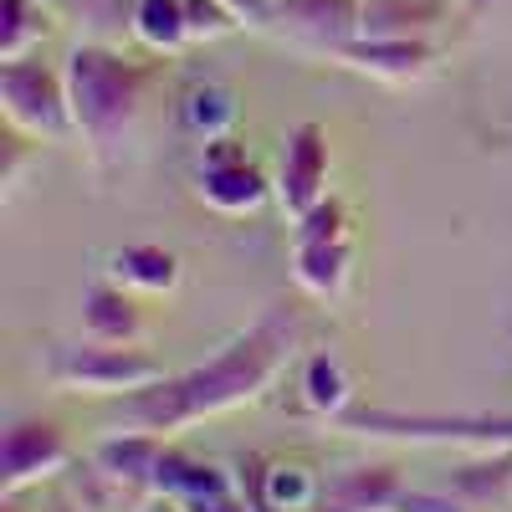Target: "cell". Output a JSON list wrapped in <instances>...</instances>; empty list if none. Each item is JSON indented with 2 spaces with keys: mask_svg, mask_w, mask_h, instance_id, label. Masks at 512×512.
<instances>
[{
  "mask_svg": "<svg viewBox=\"0 0 512 512\" xmlns=\"http://www.w3.org/2000/svg\"><path fill=\"white\" fill-rule=\"evenodd\" d=\"M297 338V318L287 308H272L256 318L246 333H236L221 354L185 374H164L159 384L139 395H123L108 415V431H149V436H175L200 420H216L246 400H256L267 384L282 374Z\"/></svg>",
  "mask_w": 512,
  "mask_h": 512,
  "instance_id": "obj_1",
  "label": "cell"
},
{
  "mask_svg": "<svg viewBox=\"0 0 512 512\" xmlns=\"http://www.w3.org/2000/svg\"><path fill=\"white\" fill-rule=\"evenodd\" d=\"M67 77V98L82 144L93 149L98 164H113L128 139L139 134L144 118V93H149V67L128 62L123 52L103 47V41H82L62 62Z\"/></svg>",
  "mask_w": 512,
  "mask_h": 512,
  "instance_id": "obj_2",
  "label": "cell"
},
{
  "mask_svg": "<svg viewBox=\"0 0 512 512\" xmlns=\"http://www.w3.org/2000/svg\"><path fill=\"white\" fill-rule=\"evenodd\" d=\"M47 379L62 395H93V400H123L164 379V364L134 344H52Z\"/></svg>",
  "mask_w": 512,
  "mask_h": 512,
  "instance_id": "obj_3",
  "label": "cell"
},
{
  "mask_svg": "<svg viewBox=\"0 0 512 512\" xmlns=\"http://www.w3.org/2000/svg\"><path fill=\"white\" fill-rule=\"evenodd\" d=\"M0 113H6V123L21 139H36V144H67L77 134L67 77L31 57L0 62Z\"/></svg>",
  "mask_w": 512,
  "mask_h": 512,
  "instance_id": "obj_4",
  "label": "cell"
},
{
  "mask_svg": "<svg viewBox=\"0 0 512 512\" xmlns=\"http://www.w3.org/2000/svg\"><path fill=\"white\" fill-rule=\"evenodd\" d=\"M195 190L216 216L236 221V216H256V210L277 195V180H267L262 169L251 164L246 144L221 134V139H205V149L195 159Z\"/></svg>",
  "mask_w": 512,
  "mask_h": 512,
  "instance_id": "obj_5",
  "label": "cell"
},
{
  "mask_svg": "<svg viewBox=\"0 0 512 512\" xmlns=\"http://www.w3.org/2000/svg\"><path fill=\"white\" fill-rule=\"evenodd\" d=\"M77 456L72 441L57 420H41V415H21L6 425L0 436V497H16L36 482H47L57 472H67Z\"/></svg>",
  "mask_w": 512,
  "mask_h": 512,
  "instance_id": "obj_6",
  "label": "cell"
},
{
  "mask_svg": "<svg viewBox=\"0 0 512 512\" xmlns=\"http://www.w3.org/2000/svg\"><path fill=\"white\" fill-rule=\"evenodd\" d=\"M328 128L323 123H297L287 144H282V164H277V205L292 221H303L318 200H328Z\"/></svg>",
  "mask_w": 512,
  "mask_h": 512,
  "instance_id": "obj_7",
  "label": "cell"
},
{
  "mask_svg": "<svg viewBox=\"0 0 512 512\" xmlns=\"http://www.w3.org/2000/svg\"><path fill=\"white\" fill-rule=\"evenodd\" d=\"M272 21L282 36L303 41L313 52H344L349 41H359V21H364V6L359 0H277L272 6Z\"/></svg>",
  "mask_w": 512,
  "mask_h": 512,
  "instance_id": "obj_8",
  "label": "cell"
},
{
  "mask_svg": "<svg viewBox=\"0 0 512 512\" xmlns=\"http://www.w3.org/2000/svg\"><path fill=\"white\" fill-rule=\"evenodd\" d=\"M159 451H164V436H149V431H113V436H103L98 446H93V466L108 477V482H118L128 497H154V461H159Z\"/></svg>",
  "mask_w": 512,
  "mask_h": 512,
  "instance_id": "obj_9",
  "label": "cell"
},
{
  "mask_svg": "<svg viewBox=\"0 0 512 512\" xmlns=\"http://www.w3.org/2000/svg\"><path fill=\"white\" fill-rule=\"evenodd\" d=\"M405 482L395 466H349L323 482L313 512H395Z\"/></svg>",
  "mask_w": 512,
  "mask_h": 512,
  "instance_id": "obj_10",
  "label": "cell"
},
{
  "mask_svg": "<svg viewBox=\"0 0 512 512\" xmlns=\"http://www.w3.org/2000/svg\"><path fill=\"white\" fill-rule=\"evenodd\" d=\"M338 62L405 88V82H420L425 72L436 67V52H431V41H374V36H359V41H349V47L338 52Z\"/></svg>",
  "mask_w": 512,
  "mask_h": 512,
  "instance_id": "obj_11",
  "label": "cell"
},
{
  "mask_svg": "<svg viewBox=\"0 0 512 512\" xmlns=\"http://www.w3.org/2000/svg\"><path fill=\"white\" fill-rule=\"evenodd\" d=\"M221 492H236L231 472L205 456H190L180 446H164L159 461H154V497H169V502H200V497H221Z\"/></svg>",
  "mask_w": 512,
  "mask_h": 512,
  "instance_id": "obj_12",
  "label": "cell"
},
{
  "mask_svg": "<svg viewBox=\"0 0 512 512\" xmlns=\"http://www.w3.org/2000/svg\"><path fill=\"white\" fill-rule=\"evenodd\" d=\"M349 272H354V246L349 236L338 241H308V246H292V282L303 287L318 303H338L349 287Z\"/></svg>",
  "mask_w": 512,
  "mask_h": 512,
  "instance_id": "obj_13",
  "label": "cell"
},
{
  "mask_svg": "<svg viewBox=\"0 0 512 512\" xmlns=\"http://www.w3.org/2000/svg\"><path fill=\"white\" fill-rule=\"evenodd\" d=\"M82 328H88V338H98V344H134L144 333V313H139L134 297H128V287L93 282L82 292Z\"/></svg>",
  "mask_w": 512,
  "mask_h": 512,
  "instance_id": "obj_14",
  "label": "cell"
},
{
  "mask_svg": "<svg viewBox=\"0 0 512 512\" xmlns=\"http://www.w3.org/2000/svg\"><path fill=\"white\" fill-rule=\"evenodd\" d=\"M318 492H323V482L308 466L256 461V477H251V507L256 512H313Z\"/></svg>",
  "mask_w": 512,
  "mask_h": 512,
  "instance_id": "obj_15",
  "label": "cell"
},
{
  "mask_svg": "<svg viewBox=\"0 0 512 512\" xmlns=\"http://www.w3.org/2000/svg\"><path fill=\"white\" fill-rule=\"evenodd\" d=\"M446 492H456L466 507H502L512 497V446L477 451L472 461L451 466Z\"/></svg>",
  "mask_w": 512,
  "mask_h": 512,
  "instance_id": "obj_16",
  "label": "cell"
},
{
  "mask_svg": "<svg viewBox=\"0 0 512 512\" xmlns=\"http://www.w3.org/2000/svg\"><path fill=\"white\" fill-rule=\"evenodd\" d=\"M108 282L128 292H175L180 287V256L164 246H123L108 256Z\"/></svg>",
  "mask_w": 512,
  "mask_h": 512,
  "instance_id": "obj_17",
  "label": "cell"
},
{
  "mask_svg": "<svg viewBox=\"0 0 512 512\" xmlns=\"http://www.w3.org/2000/svg\"><path fill=\"white\" fill-rule=\"evenodd\" d=\"M441 26V6L431 0H369L359 36L374 41H425V31Z\"/></svg>",
  "mask_w": 512,
  "mask_h": 512,
  "instance_id": "obj_18",
  "label": "cell"
},
{
  "mask_svg": "<svg viewBox=\"0 0 512 512\" xmlns=\"http://www.w3.org/2000/svg\"><path fill=\"white\" fill-rule=\"evenodd\" d=\"M297 390H303V405H308L313 415H323V420H344V415H349V400H354L349 369L338 364L333 354H308Z\"/></svg>",
  "mask_w": 512,
  "mask_h": 512,
  "instance_id": "obj_19",
  "label": "cell"
},
{
  "mask_svg": "<svg viewBox=\"0 0 512 512\" xmlns=\"http://www.w3.org/2000/svg\"><path fill=\"white\" fill-rule=\"evenodd\" d=\"M134 36L149 52L175 57L190 47V21H185V0H134V16H128Z\"/></svg>",
  "mask_w": 512,
  "mask_h": 512,
  "instance_id": "obj_20",
  "label": "cell"
},
{
  "mask_svg": "<svg viewBox=\"0 0 512 512\" xmlns=\"http://www.w3.org/2000/svg\"><path fill=\"white\" fill-rule=\"evenodd\" d=\"M236 93L231 88H221V82H200V88H190L185 93V103H180V123L190 128V134L205 144V139H221V134H231V123H236Z\"/></svg>",
  "mask_w": 512,
  "mask_h": 512,
  "instance_id": "obj_21",
  "label": "cell"
},
{
  "mask_svg": "<svg viewBox=\"0 0 512 512\" xmlns=\"http://www.w3.org/2000/svg\"><path fill=\"white\" fill-rule=\"evenodd\" d=\"M47 36V11L31 0H0V62H21Z\"/></svg>",
  "mask_w": 512,
  "mask_h": 512,
  "instance_id": "obj_22",
  "label": "cell"
},
{
  "mask_svg": "<svg viewBox=\"0 0 512 512\" xmlns=\"http://www.w3.org/2000/svg\"><path fill=\"white\" fill-rule=\"evenodd\" d=\"M185 21H190V41H221L236 26H246L226 0H185Z\"/></svg>",
  "mask_w": 512,
  "mask_h": 512,
  "instance_id": "obj_23",
  "label": "cell"
},
{
  "mask_svg": "<svg viewBox=\"0 0 512 512\" xmlns=\"http://www.w3.org/2000/svg\"><path fill=\"white\" fill-rule=\"evenodd\" d=\"M395 512H472L456 492H400V502H395Z\"/></svg>",
  "mask_w": 512,
  "mask_h": 512,
  "instance_id": "obj_24",
  "label": "cell"
},
{
  "mask_svg": "<svg viewBox=\"0 0 512 512\" xmlns=\"http://www.w3.org/2000/svg\"><path fill=\"white\" fill-rule=\"evenodd\" d=\"M185 512H256V507H251V497H241V492H221V497L185 502Z\"/></svg>",
  "mask_w": 512,
  "mask_h": 512,
  "instance_id": "obj_25",
  "label": "cell"
},
{
  "mask_svg": "<svg viewBox=\"0 0 512 512\" xmlns=\"http://www.w3.org/2000/svg\"><path fill=\"white\" fill-rule=\"evenodd\" d=\"M149 512H185L180 502H169V497H159V507H149Z\"/></svg>",
  "mask_w": 512,
  "mask_h": 512,
  "instance_id": "obj_26",
  "label": "cell"
},
{
  "mask_svg": "<svg viewBox=\"0 0 512 512\" xmlns=\"http://www.w3.org/2000/svg\"><path fill=\"white\" fill-rule=\"evenodd\" d=\"M47 512H88V507H72V502H57V507H47Z\"/></svg>",
  "mask_w": 512,
  "mask_h": 512,
  "instance_id": "obj_27",
  "label": "cell"
},
{
  "mask_svg": "<svg viewBox=\"0 0 512 512\" xmlns=\"http://www.w3.org/2000/svg\"><path fill=\"white\" fill-rule=\"evenodd\" d=\"M466 6H472V11H487V6H492V0H466Z\"/></svg>",
  "mask_w": 512,
  "mask_h": 512,
  "instance_id": "obj_28",
  "label": "cell"
}]
</instances>
